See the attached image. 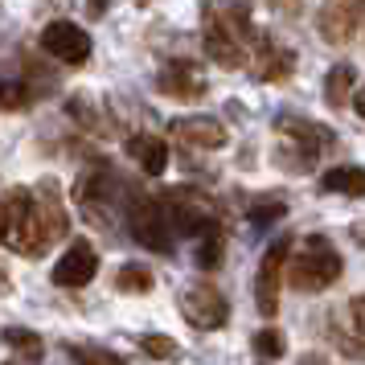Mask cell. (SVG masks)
<instances>
[{
  "label": "cell",
  "instance_id": "11",
  "mask_svg": "<svg viewBox=\"0 0 365 365\" xmlns=\"http://www.w3.org/2000/svg\"><path fill=\"white\" fill-rule=\"evenodd\" d=\"M275 132L287 135L292 144H299V148L312 152V156H320V152L332 148V132L329 128L316 123V119H304V115H275Z\"/></svg>",
  "mask_w": 365,
  "mask_h": 365
},
{
  "label": "cell",
  "instance_id": "8",
  "mask_svg": "<svg viewBox=\"0 0 365 365\" xmlns=\"http://www.w3.org/2000/svg\"><path fill=\"white\" fill-rule=\"evenodd\" d=\"M361 29V0H324L320 9V37L329 46H349Z\"/></svg>",
  "mask_w": 365,
  "mask_h": 365
},
{
  "label": "cell",
  "instance_id": "28",
  "mask_svg": "<svg viewBox=\"0 0 365 365\" xmlns=\"http://www.w3.org/2000/svg\"><path fill=\"white\" fill-rule=\"evenodd\" d=\"M13 292V279H4V267H0V296H9Z\"/></svg>",
  "mask_w": 365,
  "mask_h": 365
},
{
  "label": "cell",
  "instance_id": "13",
  "mask_svg": "<svg viewBox=\"0 0 365 365\" xmlns=\"http://www.w3.org/2000/svg\"><path fill=\"white\" fill-rule=\"evenodd\" d=\"M353 86H357V66H349V62L332 66L329 78H324V103L341 111V107H345V99L353 95Z\"/></svg>",
  "mask_w": 365,
  "mask_h": 365
},
{
  "label": "cell",
  "instance_id": "27",
  "mask_svg": "<svg viewBox=\"0 0 365 365\" xmlns=\"http://www.w3.org/2000/svg\"><path fill=\"white\" fill-rule=\"evenodd\" d=\"M86 4H91V17H103V13H107V4H111V0H86Z\"/></svg>",
  "mask_w": 365,
  "mask_h": 365
},
{
  "label": "cell",
  "instance_id": "12",
  "mask_svg": "<svg viewBox=\"0 0 365 365\" xmlns=\"http://www.w3.org/2000/svg\"><path fill=\"white\" fill-rule=\"evenodd\" d=\"M128 152L144 165L148 177H165V168H168V144L165 140H156V135H132V140H128Z\"/></svg>",
  "mask_w": 365,
  "mask_h": 365
},
{
  "label": "cell",
  "instance_id": "10",
  "mask_svg": "<svg viewBox=\"0 0 365 365\" xmlns=\"http://www.w3.org/2000/svg\"><path fill=\"white\" fill-rule=\"evenodd\" d=\"M95 271H99V255L91 242H74V247L53 263V283L58 287H86V283L95 279Z\"/></svg>",
  "mask_w": 365,
  "mask_h": 365
},
{
  "label": "cell",
  "instance_id": "25",
  "mask_svg": "<svg viewBox=\"0 0 365 365\" xmlns=\"http://www.w3.org/2000/svg\"><path fill=\"white\" fill-rule=\"evenodd\" d=\"M70 357H78V361H99V365H119V353H107V349H70Z\"/></svg>",
  "mask_w": 365,
  "mask_h": 365
},
{
  "label": "cell",
  "instance_id": "19",
  "mask_svg": "<svg viewBox=\"0 0 365 365\" xmlns=\"http://www.w3.org/2000/svg\"><path fill=\"white\" fill-rule=\"evenodd\" d=\"M41 197H46V214H50L46 238H62V234L70 230V217H66V210L58 205V185H53V181H46V185H41Z\"/></svg>",
  "mask_w": 365,
  "mask_h": 365
},
{
  "label": "cell",
  "instance_id": "26",
  "mask_svg": "<svg viewBox=\"0 0 365 365\" xmlns=\"http://www.w3.org/2000/svg\"><path fill=\"white\" fill-rule=\"evenodd\" d=\"M349 320H353V336H361V320H365V304H361V296L349 299Z\"/></svg>",
  "mask_w": 365,
  "mask_h": 365
},
{
  "label": "cell",
  "instance_id": "14",
  "mask_svg": "<svg viewBox=\"0 0 365 365\" xmlns=\"http://www.w3.org/2000/svg\"><path fill=\"white\" fill-rule=\"evenodd\" d=\"M156 86H160V91H165V95H177V99H197L201 91H205V83H201L197 74H193V70H173L168 66L165 74H160V78H156Z\"/></svg>",
  "mask_w": 365,
  "mask_h": 365
},
{
  "label": "cell",
  "instance_id": "6",
  "mask_svg": "<svg viewBox=\"0 0 365 365\" xmlns=\"http://www.w3.org/2000/svg\"><path fill=\"white\" fill-rule=\"evenodd\" d=\"M41 50L53 53L66 66H83L86 58H91V34L78 29L74 21H50L41 29Z\"/></svg>",
  "mask_w": 365,
  "mask_h": 365
},
{
  "label": "cell",
  "instance_id": "16",
  "mask_svg": "<svg viewBox=\"0 0 365 365\" xmlns=\"http://www.w3.org/2000/svg\"><path fill=\"white\" fill-rule=\"evenodd\" d=\"M0 341H4V345L13 349V353L29 357V361H37V357L46 353V341H41V336H37L34 329H13V324H9V329L0 332Z\"/></svg>",
  "mask_w": 365,
  "mask_h": 365
},
{
  "label": "cell",
  "instance_id": "17",
  "mask_svg": "<svg viewBox=\"0 0 365 365\" xmlns=\"http://www.w3.org/2000/svg\"><path fill=\"white\" fill-rule=\"evenodd\" d=\"M292 70H296V53L292 50H267L263 46V66H259V78L263 83H283V78H292Z\"/></svg>",
  "mask_w": 365,
  "mask_h": 365
},
{
  "label": "cell",
  "instance_id": "5",
  "mask_svg": "<svg viewBox=\"0 0 365 365\" xmlns=\"http://www.w3.org/2000/svg\"><path fill=\"white\" fill-rule=\"evenodd\" d=\"M128 230H132L135 242L160 250V255L173 250V230H168V222H165V210H160L156 201H148V197L132 201V210H128Z\"/></svg>",
  "mask_w": 365,
  "mask_h": 365
},
{
  "label": "cell",
  "instance_id": "18",
  "mask_svg": "<svg viewBox=\"0 0 365 365\" xmlns=\"http://www.w3.org/2000/svg\"><path fill=\"white\" fill-rule=\"evenodd\" d=\"M152 271L144 263H123L115 275V287L119 292H128V296H144V292H152Z\"/></svg>",
  "mask_w": 365,
  "mask_h": 365
},
{
  "label": "cell",
  "instance_id": "2",
  "mask_svg": "<svg viewBox=\"0 0 365 365\" xmlns=\"http://www.w3.org/2000/svg\"><path fill=\"white\" fill-rule=\"evenodd\" d=\"M341 271H345V263H341V255L329 247V238H324V234H312V238H308V250H304L296 263H292V271H287V283H292L296 292H324V287H332V283L341 279Z\"/></svg>",
  "mask_w": 365,
  "mask_h": 365
},
{
  "label": "cell",
  "instance_id": "22",
  "mask_svg": "<svg viewBox=\"0 0 365 365\" xmlns=\"http://www.w3.org/2000/svg\"><path fill=\"white\" fill-rule=\"evenodd\" d=\"M29 99H34V95H29L25 83H4L0 86V107H4V111H21V107H29Z\"/></svg>",
  "mask_w": 365,
  "mask_h": 365
},
{
  "label": "cell",
  "instance_id": "29",
  "mask_svg": "<svg viewBox=\"0 0 365 365\" xmlns=\"http://www.w3.org/2000/svg\"><path fill=\"white\" fill-rule=\"evenodd\" d=\"M0 238H4V205H0Z\"/></svg>",
  "mask_w": 365,
  "mask_h": 365
},
{
  "label": "cell",
  "instance_id": "9",
  "mask_svg": "<svg viewBox=\"0 0 365 365\" xmlns=\"http://www.w3.org/2000/svg\"><path fill=\"white\" fill-rule=\"evenodd\" d=\"M168 132H173V140H181V144H189V148H205V152L226 148V123H222V119H210V115L173 119Z\"/></svg>",
  "mask_w": 365,
  "mask_h": 365
},
{
  "label": "cell",
  "instance_id": "24",
  "mask_svg": "<svg viewBox=\"0 0 365 365\" xmlns=\"http://www.w3.org/2000/svg\"><path fill=\"white\" fill-rule=\"evenodd\" d=\"M283 214H287V210H283V201H259L247 217H250V226H271V222H279Z\"/></svg>",
  "mask_w": 365,
  "mask_h": 365
},
{
  "label": "cell",
  "instance_id": "23",
  "mask_svg": "<svg viewBox=\"0 0 365 365\" xmlns=\"http://www.w3.org/2000/svg\"><path fill=\"white\" fill-rule=\"evenodd\" d=\"M140 349H144V353H152V357H177V341H173V336H165V332H148V336L140 341Z\"/></svg>",
  "mask_w": 365,
  "mask_h": 365
},
{
  "label": "cell",
  "instance_id": "20",
  "mask_svg": "<svg viewBox=\"0 0 365 365\" xmlns=\"http://www.w3.org/2000/svg\"><path fill=\"white\" fill-rule=\"evenodd\" d=\"M250 349H255V357L275 361V357H283V353H287V341H283L279 329H259V332H255V341H250Z\"/></svg>",
  "mask_w": 365,
  "mask_h": 365
},
{
  "label": "cell",
  "instance_id": "3",
  "mask_svg": "<svg viewBox=\"0 0 365 365\" xmlns=\"http://www.w3.org/2000/svg\"><path fill=\"white\" fill-rule=\"evenodd\" d=\"M181 316L193 324V329H222L226 320H230V304H226V296L217 292L214 283H205V279H197V283H189L181 292Z\"/></svg>",
  "mask_w": 365,
  "mask_h": 365
},
{
  "label": "cell",
  "instance_id": "15",
  "mask_svg": "<svg viewBox=\"0 0 365 365\" xmlns=\"http://www.w3.org/2000/svg\"><path fill=\"white\" fill-rule=\"evenodd\" d=\"M320 185H324V193H349V197H361L365 173L357 165H341V168H329Z\"/></svg>",
  "mask_w": 365,
  "mask_h": 365
},
{
  "label": "cell",
  "instance_id": "7",
  "mask_svg": "<svg viewBox=\"0 0 365 365\" xmlns=\"http://www.w3.org/2000/svg\"><path fill=\"white\" fill-rule=\"evenodd\" d=\"M201 29H205V53L214 58L217 66H226V70H238V66H242V58H247V50H242V34H234V29H230L222 17H217L210 4H205Z\"/></svg>",
  "mask_w": 365,
  "mask_h": 365
},
{
  "label": "cell",
  "instance_id": "4",
  "mask_svg": "<svg viewBox=\"0 0 365 365\" xmlns=\"http://www.w3.org/2000/svg\"><path fill=\"white\" fill-rule=\"evenodd\" d=\"M287 255H292V238H275L267 247L263 263H259V275H255V308H259V316L279 312V279H283Z\"/></svg>",
  "mask_w": 365,
  "mask_h": 365
},
{
  "label": "cell",
  "instance_id": "1",
  "mask_svg": "<svg viewBox=\"0 0 365 365\" xmlns=\"http://www.w3.org/2000/svg\"><path fill=\"white\" fill-rule=\"evenodd\" d=\"M4 242L25 255V259H37L41 250L50 247V238H46V222L37 214L34 205V193L29 189H9V197H4Z\"/></svg>",
  "mask_w": 365,
  "mask_h": 365
},
{
  "label": "cell",
  "instance_id": "21",
  "mask_svg": "<svg viewBox=\"0 0 365 365\" xmlns=\"http://www.w3.org/2000/svg\"><path fill=\"white\" fill-rule=\"evenodd\" d=\"M217 263H222V234H217V226H214V230H205V234H201L197 267H201V271H214Z\"/></svg>",
  "mask_w": 365,
  "mask_h": 365
}]
</instances>
